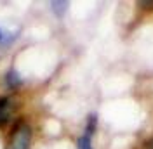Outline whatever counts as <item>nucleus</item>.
I'll use <instances>...</instances> for the list:
<instances>
[{
    "label": "nucleus",
    "instance_id": "423d86ee",
    "mask_svg": "<svg viewBox=\"0 0 153 149\" xmlns=\"http://www.w3.org/2000/svg\"><path fill=\"white\" fill-rule=\"evenodd\" d=\"M10 40H12V37H10L7 31H4V30L0 28V45L2 44H9Z\"/></svg>",
    "mask_w": 153,
    "mask_h": 149
},
{
    "label": "nucleus",
    "instance_id": "f257e3e1",
    "mask_svg": "<svg viewBox=\"0 0 153 149\" xmlns=\"http://www.w3.org/2000/svg\"><path fill=\"white\" fill-rule=\"evenodd\" d=\"M30 142H31V128L26 123H18L12 130L9 140V149H30Z\"/></svg>",
    "mask_w": 153,
    "mask_h": 149
},
{
    "label": "nucleus",
    "instance_id": "39448f33",
    "mask_svg": "<svg viewBox=\"0 0 153 149\" xmlns=\"http://www.w3.org/2000/svg\"><path fill=\"white\" fill-rule=\"evenodd\" d=\"M51 5H52V9L56 10V14H59V16H61V14L66 10V5H68V4H66V2H52Z\"/></svg>",
    "mask_w": 153,
    "mask_h": 149
},
{
    "label": "nucleus",
    "instance_id": "20e7f679",
    "mask_svg": "<svg viewBox=\"0 0 153 149\" xmlns=\"http://www.w3.org/2000/svg\"><path fill=\"white\" fill-rule=\"evenodd\" d=\"M21 83V78L18 76V73L16 71H10L9 74H7V85L9 87H16V85Z\"/></svg>",
    "mask_w": 153,
    "mask_h": 149
},
{
    "label": "nucleus",
    "instance_id": "6e6552de",
    "mask_svg": "<svg viewBox=\"0 0 153 149\" xmlns=\"http://www.w3.org/2000/svg\"><path fill=\"white\" fill-rule=\"evenodd\" d=\"M143 149H153V139L146 140V142L143 144Z\"/></svg>",
    "mask_w": 153,
    "mask_h": 149
},
{
    "label": "nucleus",
    "instance_id": "f03ea898",
    "mask_svg": "<svg viewBox=\"0 0 153 149\" xmlns=\"http://www.w3.org/2000/svg\"><path fill=\"white\" fill-rule=\"evenodd\" d=\"M12 114V103L7 97H0V127L10 120Z\"/></svg>",
    "mask_w": 153,
    "mask_h": 149
},
{
    "label": "nucleus",
    "instance_id": "7ed1b4c3",
    "mask_svg": "<svg viewBox=\"0 0 153 149\" xmlns=\"http://www.w3.org/2000/svg\"><path fill=\"white\" fill-rule=\"evenodd\" d=\"M91 137H92V132H87L78 139V142H76V148L78 149H92V142H91Z\"/></svg>",
    "mask_w": 153,
    "mask_h": 149
},
{
    "label": "nucleus",
    "instance_id": "0eeeda50",
    "mask_svg": "<svg viewBox=\"0 0 153 149\" xmlns=\"http://www.w3.org/2000/svg\"><path fill=\"white\" fill-rule=\"evenodd\" d=\"M139 5L146 7V9H153V0H143V2H139Z\"/></svg>",
    "mask_w": 153,
    "mask_h": 149
}]
</instances>
